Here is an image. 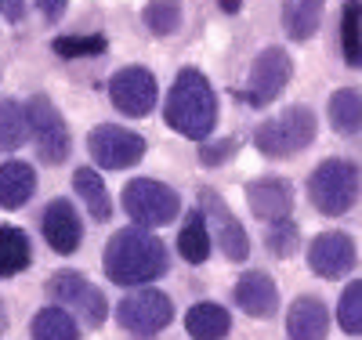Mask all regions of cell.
I'll return each instance as SVG.
<instances>
[{
	"label": "cell",
	"mask_w": 362,
	"mask_h": 340,
	"mask_svg": "<svg viewBox=\"0 0 362 340\" xmlns=\"http://www.w3.org/2000/svg\"><path fill=\"white\" fill-rule=\"evenodd\" d=\"M102 268L116 286H145L167 275V246L145 228H124L105 242Z\"/></svg>",
	"instance_id": "1"
},
{
	"label": "cell",
	"mask_w": 362,
	"mask_h": 340,
	"mask_svg": "<svg viewBox=\"0 0 362 340\" xmlns=\"http://www.w3.org/2000/svg\"><path fill=\"white\" fill-rule=\"evenodd\" d=\"M167 123L189 141H206L218 123V98L199 69H181L167 95Z\"/></svg>",
	"instance_id": "2"
},
{
	"label": "cell",
	"mask_w": 362,
	"mask_h": 340,
	"mask_svg": "<svg viewBox=\"0 0 362 340\" xmlns=\"http://www.w3.org/2000/svg\"><path fill=\"white\" fill-rule=\"evenodd\" d=\"M358 189H362V177H358V167L351 160H322L312 177H308V199L319 213L326 218H341L348 213L358 199Z\"/></svg>",
	"instance_id": "3"
},
{
	"label": "cell",
	"mask_w": 362,
	"mask_h": 340,
	"mask_svg": "<svg viewBox=\"0 0 362 340\" xmlns=\"http://www.w3.org/2000/svg\"><path fill=\"white\" fill-rule=\"evenodd\" d=\"M315 131H319L315 112L308 105H290L283 116H272L261 123L254 131V145L272 160H286V156L305 152L315 141Z\"/></svg>",
	"instance_id": "4"
},
{
	"label": "cell",
	"mask_w": 362,
	"mask_h": 340,
	"mask_svg": "<svg viewBox=\"0 0 362 340\" xmlns=\"http://www.w3.org/2000/svg\"><path fill=\"white\" fill-rule=\"evenodd\" d=\"M124 210L127 218L138 225V228H163L167 221L177 218L181 210V199L174 189H167L163 181H148V177H134L124 184Z\"/></svg>",
	"instance_id": "5"
},
{
	"label": "cell",
	"mask_w": 362,
	"mask_h": 340,
	"mask_svg": "<svg viewBox=\"0 0 362 340\" xmlns=\"http://www.w3.org/2000/svg\"><path fill=\"white\" fill-rule=\"evenodd\" d=\"M47 293L62 304L66 312L83 319L87 326H102L105 315H109V304H105L102 290L90 279H83L80 271H54L47 279Z\"/></svg>",
	"instance_id": "6"
},
{
	"label": "cell",
	"mask_w": 362,
	"mask_h": 340,
	"mask_svg": "<svg viewBox=\"0 0 362 340\" xmlns=\"http://www.w3.org/2000/svg\"><path fill=\"white\" fill-rule=\"evenodd\" d=\"M87 152L105 170H127L145 156V138L127 127H116V123H102L87 134Z\"/></svg>",
	"instance_id": "7"
},
{
	"label": "cell",
	"mask_w": 362,
	"mask_h": 340,
	"mask_svg": "<svg viewBox=\"0 0 362 340\" xmlns=\"http://www.w3.org/2000/svg\"><path fill=\"white\" fill-rule=\"evenodd\" d=\"M25 116H29V131L37 138V148H40V160L44 163H66L69 156V127L62 112L51 105V98L44 95H33L25 102Z\"/></svg>",
	"instance_id": "8"
},
{
	"label": "cell",
	"mask_w": 362,
	"mask_h": 340,
	"mask_svg": "<svg viewBox=\"0 0 362 340\" xmlns=\"http://www.w3.org/2000/svg\"><path fill=\"white\" fill-rule=\"evenodd\" d=\"M174 319V304L167 293L160 290H138V293H127L116 307V322L138 333V336H153L160 333L163 326H170Z\"/></svg>",
	"instance_id": "9"
},
{
	"label": "cell",
	"mask_w": 362,
	"mask_h": 340,
	"mask_svg": "<svg viewBox=\"0 0 362 340\" xmlns=\"http://www.w3.org/2000/svg\"><path fill=\"white\" fill-rule=\"evenodd\" d=\"M156 95H160L156 76L145 66H127V69L112 73L109 80V98L124 116H148L156 105Z\"/></svg>",
	"instance_id": "10"
},
{
	"label": "cell",
	"mask_w": 362,
	"mask_h": 340,
	"mask_svg": "<svg viewBox=\"0 0 362 340\" xmlns=\"http://www.w3.org/2000/svg\"><path fill=\"white\" fill-rule=\"evenodd\" d=\"M293 76V61L283 47H264L254 61V69H250V83H247V102L250 105H272L279 95H283V87L290 83Z\"/></svg>",
	"instance_id": "11"
},
{
	"label": "cell",
	"mask_w": 362,
	"mask_h": 340,
	"mask_svg": "<svg viewBox=\"0 0 362 340\" xmlns=\"http://www.w3.org/2000/svg\"><path fill=\"white\" fill-rule=\"evenodd\" d=\"M199 199H203L206 225H210V232H214V239H218V246H221L225 261H247V254H250V239H247L243 225L235 221V213L221 203V196H218L214 189H203Z\"/></svg>",
	"instance_id": "12"
},
{
	"label": "cell",
	"mask_w": 362,
	"mask_h": 340,
	"mask_svg": "<svg viewBox=\"0 0 362 340\" xmlns=\"http://www.w3.org/2000/svg\"><path fill=\"white\" fill-rule=\"evenodd\" d=\"M355 264H358L355 242L344 232H322L308 246V268L315 275H322V279H341Z\"/></svg>",
	"instance_id": "13"
},
{
	"label": "cell",
	"mask_w": 362,
	"mask_h": 340,
	"mask_svg": "<svg viewBox=\"0 0 362 340\" xmlns=\"http://www.w3.org/2000/svg\"><path fill=\"white\" fill-rule=\"evenodd\" d=\"M247 203L261 221H286L293 210V184L286 177H261L247 184Z\"/></svg>",
	"instance_id": "14"
},
{
	"label": "cell",
	"mask_w": 362,
	"mask_h": 340,
	"mask_svg": "<svg viewBox=\"0 0 362 340\" xmlns=\"http://www.w3.org/2000/svg\"><path fill=\"white\" fill-rule=\"evenodd\" d=\"M235 304L250 319H272L279 307V290L268 271H243L235 283Z\"/></svg>",
	"instance_id": "15"
},
{
	"label": "cell",
	"mask_w": 362,
	"mask_h": 340,
	"mask_svg": "<svg viewBox=\"0 0 362 340\" xmlns=\"http://www.w3.org/2000/svg\"><path fill=\"white\" fill-rule=\"evenodd\" d=\"M40 225H44V239L54 254H73L80 246V218L69 199H51Z\"/></svg>",
	"instance_id": "16"
},
{
	"label": "cell",
	"mask_w": 362,
	"mask_h": 340,
	"mask_svg": "<svg viewBox=\"0 0 362 340\" xmlns=\"http://www.w3.org/2000/svg\"><path fill=\"white\" fill-rule=\"evenodd\" d=\"M286 333L290 340H326L329 333V312L319 297H297L286 312Z\"/></svg>",
	"instance_id": "17"
},
{
	"label": "cell",
	"mask_w": 362,
	"mask_h": 340,
	"mask_svg": "<svg viewBox=\"0 0 362 340\" xmlns=\"http://www.w3.org/2000/svg\"><path fill=\"white\" fill-rule=\"evenodd\" d=\"M37 192V174L22 160H8L0 163V206L4 210H18L29 203V196Z\"/></svg>",
	"instance_id": "18"
},
{
	"label": "cell",
	"mask_w": 362,
	"mask_h": 340,
	"mask_svg": "<svg viewBox=\"0 0 362 340\" xmlns=\"http://www.w3.org/2000/svg\"><path fill=\"white\" fill-rule=\"evenodd\" d=\"M185 329H189L192 340H225L228 329H232V315L225 312L221 304L203 300V304H192V307H189Z\"/></svg>",
	"instance_id": "19"
},
{
	"label": "cell",
	"mask_w": 362,
	"mask_h": 340,
	"mask_svg": "<svg viewBox=\"0 0 362 340\" xmlns=\"http://www.w3.org/2000/svg\"><path fill=\"white\" fill-rule=\"evenodd\" d=\"M326 0H283V29L290 40H308L322 22Z\"/></svg>",
	"instance_id": "20"
},
{
	"label": "cell",
	"mask_w": 362,
	"mask_h": 340,
	"mask_svg": "<svg viewBox=\"0 0 362 340\" xmlns=\"http://www.w3.org/2000/svg\"><path fill=\"white\" fill-rule=\"evenodd\" d=\"M29 264H33V250H29L25 232L15 225H0V279H11Z\"/></svg>",
	"instance_id": "21"
},
{
	"label": "cell",
	"mask_w": 362,
	"mask_h": 340,
	"mask_svg": "<svg viewBox=\"0 0 362 340\" xmlns=\"http://www.w3.org/2000/svg\"><path fill=\"white\" fill-rule=\"evenodd\" d=\"M326 116H329V127L337 134H358L362 131V95L351 87L334 90L329 105H326Z\"/></svg>",
	"instance_id": "22"
},
{
	"label": "cell",
	"mask_w": 362,
	"mask_h": 340,
	"mask_svg": "<svg viewBox=\"0 0 362 340\" xmlns=\"http://www.w3.org/2000/svg\"><path fill=\"white\" fill-rule=\"evenodd\" d=\"M73 189H76L80 203H87V210H90V218H95V221H109V218H112L109 189H105V181H102L98 170L80 167V170L73 174Z\"/></svg>",
	"instance_id": "23"
},
{
	"label": "cell",
	"mask_w": 362,
	"mask_h": 340,
	"mask_svg": "<svg viewBox=\"0 0 362 340\" xmlns=\"http://www.w3.org/2000/svg\"><path fill=\"white\" fill-rule=\"evenodd\" d=\"M177 254L192 261V264H203L210 257V225H206V213L203 210H192L185 225L177 232Z\"/></svg>",
	"instance_id": "24"
},
{
	"label": "cell",
	"mask_w": 362,
	"mask_h": 340,
	"mask_svg": "<svg viewBox=\"0 0 362 340\" xmlns=\"http://www.w3.org/2000/svg\"><path fill=\"white\" fill-rule=\"evenodd\" d=\"M33 340H80L76 315L66 307H40L33 319Z\"/></svg>",
	"instance_id": "25"
},
{
	"label": "cell",
	"mask_w": 362,
	"mask_h": 340,
	"mask_svg": "<svg viewBox=\"0 0 362 340\" xmlns=\"http://www.w3.org/2000/svg\"><path fill=\"white\" fill-rule=\"evenodd\" d=\"M341 54L348 66H362V0H348L341 15Z\"/></svg>",
	"instance_id": "26"
},
{
	"label": "cell",
	"mask_w": 362,
	"mask_h": 340,
	"mask_svg": "<svg viewBox=\"0 0 362 340\" xmlns=\"http://www.w3.org/2000/svg\"><path fill=\"white\" fill-rule=\"evenodd\" d=\"M29 134V116L18 102L0 98V152H11Z\"/></svg>",
	"instance_id": "27"
},
{
	"label": "cell",
	"mask_w": 362,
	"mask_h": 340,
	"mask_svg": "<svg viewBox=\"0 0 362 340\" xmlns=\"http://www.w3.org/2000/svg\"><path fill=\"white\" fill-rule=\"evenodd\" d=\"M145 25L153 29L156 37H170L181 29V4L177 0H148L145 8Z\"/></svg>",
	"instance_id": "28"
},
{
	"label": "cell",
	"mask_w": 362,
	"mask_h": 340,
	"mask_svg": "<svg viewBox=\"0 0 362 340\" xmlns=\"http://www.w3.org/2000/svg\"><path fill=\"white\" fill-rule=\"evenodd\" d=\"M105 47H109V40L102 33H95V37H54V44H51V51L58 58H98Z\"/></svg>",
	"instance_id": "29"
},
{
	"label": "cell",
	"mask_w": 362,
	"mask_h": 340,
	"mask_svg": "<svg viewBox=\"0 0 362 340\" xmlns=\"http://www.w3.org/2000/svg\"><path fill=\"white\" fill-rule=\"evenodd\" d=\"M337 319H341V329H344V333L362 336V279L344 290L341 307H337Z\"/></svg>",
	"instance_id": "30"
},
{
	"label": "cell",
	"mask_w": 362,
	"mask_h": 340,
	"mask_svg": "<svg viewBox=\"0 0 362 340\" xmlns=\"http://www.w3.org/2000/svg\"><path fill=\"white\" fill-rule=\"evenodd\" d=\"M264 246H268V254H276V257H290L297 246H300V232L293 221H272L268 235H264Z\"/></svg>",
	"instance_id": "31"
},
{
	"label": "cell",
	"mask_w": 362,
	"mask_h": 340,
	"mask_svg": "<svg viewBox=\"0 0 362 340\" xmlns=\"http://www.w3.org/2000/svg\"><path fill=\"white\" fill-rule=\"evenodd\" d=\"M232 152H235V141L232 138L210 141V145H199V160H203V167H218V163H225L232 156Z\"/></svg>",
	"instance_id": "32"
},
{
	"label": "cell",
	"mask_w": 362,
	"mask_h": 340,
	"mask_svg": "<svg viewBox=\"0 0 362 340\" xmlns=\"http://www.w3.org/2000/svg\"><path fill=\"white\" fill-rule=\"evenodd\" d=\"M66 4H69V0H37V8H40L44 18H51V22H58V18L66 15Z\"/></svg>",
	"instance_id": "33"
},
{
	"label": "cell",
	"mask_w": 362,
	"mask_h": 340,
	"mask_svg": "<svg viewBox=\"0 0 362 340\" xmlns=\"http://www.w3.org/2000/svg\"><path fill=\"white\" fill-rule=\"evenodd\" d=\"M0 15H4L8 22H22V15H25V0H0Z\"/></svg>",
	"instance_id": "34"
},
{
	"label": "cell",
	"mask_w": 362,
	"mask_h": 340,
	"mask_svg": "<svg viewBox=\"0 0 362 340\" xmlns=\"http://www.w3.org/2000/svg\"><path fill=\"white\" fill-rule=\"evenodd\" d=\"M221 11H239V0H221Z\"/></svg>",
	"instance_id": "35"
}]
</instances>
